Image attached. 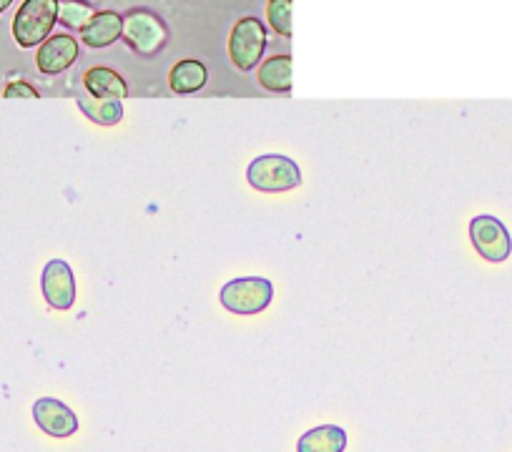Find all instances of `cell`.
Listing matches in <instances>:
<instances>
[{
	"instance_id": "cell-14",
	"label": "cell",
	"mask_w": 512,
	"mask_h": 452,
	"mask_svg": "<svg viewBox=\"0 0 512 452\" xmlns=\"http://www.w3.org/2000/svg\"><path fill=\"white\" fill-rule=\"evenodd\" d=\"M259 86L269 93H292V56H274L256 73Z\"/></svg>"
},
{
	"instance_id": "cell-7",
	"label": "cell",
	"mask_w": 512,
	"mask_h": 452,
	"mask_svg": "<svg viewBox=\"0 0 512 452\" xmlns=\"http://www.w3.org/2000/svg\"><path fill=\"white\" fill-rule=\"evenodd\" d=\"M41 289L53 309H61V312L71 309L76 302V277H73L71 264L63 259H51L43 269Z\"/></svg>"
},
{
	"instance_id": "cell-15",
	"label": "cell",
	"mask_w": 512,
	"mask_h": 452,
	"mask_svg": "<svg viewBox=\"0 0 512 452\" xmlns=\"http://www.w3.org/2000/svg\"><path fill=\"white\" fill-rule=\"evenodd\" d=\"M78 108L88 121L98 126H116L123 119V106L116 98H98L88 93V96L78 98Z\"/></svg>"
},
{
	"instance_id": "cell-13",
	"label": "cell",
	"mask_w": 512,
	"mask_h": 452,
	"mask_svg": "<svg viewBox=\"0 0 512 452\" xmlns=\"http://www.w3.org/2000/svg\"><path fill=\"white\" fill-rule=\"evenodd\" d=\"M347 432L337 425H322L304 432L297 442V452H344Z\"/></svg>"
},
{
	"instance_id": "cell-8",
	"label": "cell",
	"mask_w": 512,
	"mask_h": 452,
	"mask_svg": "<svg viewBox=\"0 0 512 452\" xmlns=\"http://www.w3.org/2000/svg\"><path fill=\"white\" fill-rule=\"evenodd\" d=\"M33 420H36V425L46 435L58 437V440L76 435L78 430L76 412L68 405H63L61 400H56V397H41V400H36V405H33Z\"/></svg>"
},
{
	"instance_id": "cell-9",
	"label": "cell",
	"mask_w": 512,
	"mask_h": 452,
	"mask_svg": "<svg viewBox=\"0 0 512 452\" xmlns=\"http://www.w3.org/2000/svg\"><path fill=\"white\" fill-rule=\"evenodd\" d=\"M78 53H81V48H78V41L73 36H66V33L51 36L38 48L36 66L46 76H58V73L68 71L78 61Z\"/></svg>"
},
{
	"instance_id": "cell-17",
	"label": "cell",
	"mask_w": 512,
	"mask_h": 452,
	"mask_svg": "<svg viewBox=\"0 0 512 452\" xmlns=\"http://www.w3.org/2000/svg\"><path fill=\"white\" fill-rule=\"evenodd\" d=\"M267 21L279 36L292 38V0H269Z\"/></svg>"
},
{
	"instance_id": "cell-5",
	"label": "cell",
	"mask_w": 512,
	"mask_h": 452,
	"mask_svg": "<svg viewBox=\"0 0 512 452\" xmlns=\"http://www.w3.org/2000/svg\"><path fill=\"white\" fill-rule=\"evenodd\" d=\"M267 51V28L259 18L246 16L234 26L229 38V56L239 71H254Z\"/></svg>"
},
{
	"instance_id": "cell-3",
	"label": "cell",
	"mask_w": 512,
	"mask_h": 452,
	"mask_svg": "<svg viewBox=\"0 0 512 452\" xmlns=\"http://www.w3.org/2000/svg\"><path fill=\"white\" fill-rule=\"evenodd\" d=\"M123 41L128 43L131 51H136L139 56H156V53L164 51V46L169 43V28L161 21V16L146 11V8H136L128 16H123Z\"/></svg>"
},
{
	"instance_id": "cell-10",
	"label": "cell",
	"mask_w": 512,
	"mask_h": 452,
	"mask_svg": "<svg viewBox=\"0 0 512 452\" xmlns=\"http://www.w3.org/2000/svg\"><path fill=\"white\" fill-rule=\"evenodd\" d=\"M123 36V16H118L116 11H101L93 16V21L88 23L86 31L81 33V41L88 48H108Z\"/></svg>"
},
{
	"instance_id": "cell-1",
	"label": "cell",
	"mask_w": 512,
	"mask_h": 452,
	"mask_svg": "<svg viewBox=\"0 0 512 452\" xmlns=\"http://www.w3.org/2000/svg\"><path fill=\"white\" fill-rule=\"evenodd\" d=\"M246 181L264 194H282L302 186V169L289 156L264 154L251 161L246 169Z\"/></svg>"
},
{
	"instance_id": "cell-6",
	"label": "cell",
	"mask_w": 512,
	"mask_h": 452,
	"mask_svg": "<svg viewBox=\"0 0 512 452\" xmlns=\"http://www.w3.org/2000/svg\"><path fill=\"white\" fill-rule=\"evenodd\" d=\"M470 239L472 244H475L477 254L492 264L505 262L512 252L510 232H507L505 224H502L497 216H475V219L470 221Z\"/></svg>"
},
{
	"instance_id": "cell-16",
	"label": "cell",
	"mask_w": 512,
	"mask_h": 452,
	"mask_svg": "<svg viewBox=\"0 0 512 452\" xmlns=\"http://www.w3.org/2000/svg\"><path fill=\"white\" fill-rule=\"evenodd\" d=\"M93 16H96V11H93V6H88L86 0H58V23L71 28V31H86Z\"/></svg>"
},
{
	"instance_id": "cell-11",
	"label": "cell",
	"mask_w": 512,
	"mask_h": 452,
	"mask_svg": "<svg viewBox=\"0 0 512 452\" xmlns=\"http://www.w3.org/2000/svg\"><path fill=\"white\" fill-rule=\"evenodd\" d=\"M206 81H209V71L196 58H184L169 73L171 91L179 93V96H189V93L201 91L206 86Z\"/></svg>"
},
{
	"instance_id": "cell-19",
	"label": "cell",
	"mask_w": 512,
	"mask_h": 452,
	"mask_svg": "<svg viewBox=\"0 0 512 452\" xmlns=\"http://www.w3.org/2000/svg\"><path fill=\"white\" fill-rule=\"evenodd\" d=\"M11 3H13V0H0V13L6 11V8H8V6H11Z\"/></svg>"
},
{
	"instance_id": "cell-18",
	"label": "cell",
	"mask_w": 512,
	"mask_h": 452,
	"mask_svg": "<svg viewBox=\"0 0 512 452\" xmlns=\"http://www.w3.org/2000/svg\"><path fill=\"white\" fill-rule=\"evenodd\" d=\"M6 98H38V91L26 81H13L8 83L6 91H3Z\"/></svg>"
},
{
	"instance_id": "cell-4",
	"label": "cell",
	"mask_w": 512,
	"mask_h": 452,
	"mask_svg": "<svg viewBox=\"0 0 512 452\" xmlns=\"http://www.w3.org/2000/svg\"><path fill=\"white\" fill-rule=\"evenodd\" d=\"M274 284L264 277H241L231 279L229 284L221 287V304L229 309L231 314H241V317H251L259 314L272 304Z\"/></svg>"
},
{
	"instance_id": "cell-2",
	"label": "cell",
	"mask_w": 512,
	"mask_h": 452,
	"mask_svg": "<svg viewBox=\"0 0 512 452\" xmlns=\"http://www.w3.org/2000/svg\"><path fill=\"white\" fill-rule=\"evenodd\" d=\"M58 23V0H26L13 18V38L21 48H36L51 38Z\"/></svg>"
},
{
	"instance_id": "cell-12",
	"label": "cell",
	"mask_w": 512,
	"mask_h": 452,
	"mask_svg": "<svg viewBox=\"0 0 512 452\" xmlns=\"http://www.w3.org/2000/svg\"><path fill=\"white\" fill-rule=\"evenodd\" d=\"M83 86L91 96L98 98H116V101H123L128 96V86L123 81L121 73H116L108 66H96L83 76Z\"/></svg>"
}]
</instances>
